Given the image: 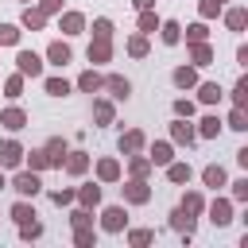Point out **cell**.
<instances>
[{"label":"cell","instance_id":"obj_52","mask_svg":"<svg viewBox=\"0 0 248 248\" xmlns=\"http://www.w3.org/2000/svg\"><path fill=\"white\" fill-rule=\"evenodd\" d=\"M39 12H43V16H54V12H62V0H39Z\"/></svg>","mask_w":248,"mask_h":248},{"label":"cell","instance_id":"obj_26","mask_svg":"<svg viewBox=\"0 0 248 248\" xmlns=\"http://www.w3.org/2000/svg\"><path fill=\"white\" fill-rule=\"evenodd\" d=\"M97 178H101V182H116V178H120V163H116V159H101V163H97Z\"/></svg>","mask_w":248,"mask_h":248},{"label":"cell","instance_id":"obj_7","mask_svg":"<svg viewBox=\"0 0 248 248\" xmlns=\"http://www.w3.org/2000/svg\"><path fill=\"white\" fill-rule=\"evenodd\" d=\"M19 163H23V147H19L16 140L0 143V167H8V170H12V167H19Z\"/></svg>","mask_w":248,"mask_h":248},{"label":"cell","instance_id":"obj_12","mask_svg":"<svg viewBox=\"0 0 248 248\" xmlns=\"http://www.w3.org/2000/svg\"><path fill=\"white\" fill-rule=\"evenodd\" d=\"M170 229H174V232H182V236L190 240V232H194V213H186V209L178 205V209L170 213Z\"/></svg>","mask_w":248,"mask_h":248},{"label":"cell","instance_id":"obj_46","mask_svg":"<svg viewBox=\"0 0 248 248\" xmlns=\"http://www.w3.org/2000/svg\"><path fill=\"white\" fill-rule=\"evenodd\" d=\"M205 35H209V31H205V23H190V27H186V43H202Z\"/></svg>","mask_w":248,"mask_h":248},{"label":"cell","instance_id":"obj_33","mask_svg":"<svg viewBox=\"0 0 248 248\" xmlns=\"http://www.w3.org/2000/svg\"><path fill=\"white\" fill-rule=\"evenodd\" d=\"M232 105H236V108H248V78H240V81L232 85Z\"/></svg>","mask_w":248,"mask_h":248},{"label":"cell","instance_id":"obj_32","mask_svg":"<svg viewBox=\"0 0 248 248\" xmlns=\"http://www.w3.org/2000/svg\"><path fill=\"white\" fill-rule=\"evenodd\" d=\"M182 209H186V213H194V217H198V213H202V209H205V198H202V194H198V190H190V194H186V198H182Z\"/></svg>","mask_w":248,"mask_h":248},{"label":"cell","instance_id":"obj_54","mask_svg":"<svg viewBox=\"0 0 248 248\" xmlns=\"http://www.w3.org/2000/svg\"><path fill=\"white\" fill-rule=\"evenodd\" d=\"M4 186H8V182H4V174H0V190H4Z\"/></svg>","mask_w":248,"mask_h":248},{"label":"cell","instance_id":"obj_20","mask_svg":"<svg viewBox=\"0 0 248 248\" xmlns=\"http://www.w3.org/2000/svg\"><path fill=\"white\" fill-rule=\"evenodd\" d=\"M147 159H151V167H167V163L174 159V147L159 140V143H151V155H147Z\"/></svg>","mask_w":248,"mask_h":248},{"label":"cell","instance_id":"obj_51","mask_svg":"<svg viewBox=\"0 0 248 248\" xmlns=\"http://www.w3.org/2000/svg\"><path fill=\"white\" fill-rule=\"evenodd\" d=\"M232 198L236 202H248V178H236L232 182Z\"/></svg>","mask_w":248,"mask_h":248},{"label":"cell","instance_id":"obj_17","mask_svg":"<svg viewBox=\"0 0 248 248\" xmlns=\"http://www.w3.org/2000/svg\"><path fill=\"white\" fill-rule=\"evenodd\" d=\"M74 198H78L85 209H97V205H101V186H97V182H85V186H81Z\"/></svg>","mask_w":248,"mask_h":248},{"label":"cell","instance_id":"obj_3","mask_svg":"<svg viewBox=\"0 0 248 248\" xmlns=\"http://www.w3.org/2000/svg\"><path fill=\"white\" fill-rule=\"evenodd\" d=\"M16 66H19V74H23V78H27V74H31V78H39V74H43V58H39L35 50H19V54H16Z\"/></svg>","mask_w":248,"mask_h":248},{"label":"cell","instance_id":"obj_48","mask_svg":"<svg viewBox=\"0 0 248 248\" xmlns=\"http://www.w3.org/2000/svg\"><path fill=\"white\" fill-rule=\"evenodd\" d=\"M174 116H186V120H190V116H194V101L178 97V101H174Z\"/></svg>","mask_w":248,"mask_h":248},{"label":"cell","instance_id":"obj_53","mask_svg":"<svg viewBox=\"0 0 248 248\" xmlns=\"http://www.w3.org/2000/svg\"><path fill=\"white\" fill-rule=\"evenodd\" d=\"M136 4V12H143V8H155V0H132Z\"/></svg>","mask_w":248,"mask_h":248},{"label":"cell","instance_id":"obj_41","mask_svg":"<svg viewBox=\"0 0 248 248\" xmlns=\"http://www.w3.org/2000/svg\"><path fill=\"white\" fill-rule=\"evenodd\" d=\"M19 236H23V240H39V236H43V225H39V221H23V225H19Z\"/></svg>","mask_w":248,"mask_h":248},{"label":"cell","instance_id":"obj_40","mask_svg":"<svg viewBox=\"0 0 248 248\" xmlns=\"http://www.w3.org/2000/svg\"><path fill=\"white\" fill-rule=\"evenodd\" d=\"M229 128H232V132H244V128H248V112H244V108H232V112H229Z\"/></svg>","mask_w":248,"mask_h":248},{"label":"cell","instance_id":"obj_6","mask_svg":"<svg viewBox=\"0 0 248 248\" xmlns=\"http://www.w3.org/2000/svg\"><path fill=\"white\" fill-rule=\"evenodd\" d=\"M143 147H147V136H143L140 128H132V132L120 136V155H136V151H143Z\"/></svg>","mask_w":248,"mask_h":248},{"label":"cell","instance_id":"obj_43","mask_svg":"<svg viewBox=\"0 0 248 248\" xmlns=\"http://www.w3.org/2000/svg\"><path fill=\"white\" fill-rule=\"evenodd\" d=\"M4 93H8V97H19V93H23V74H12V78L4 81Z\"/></svg>","mask_w":248,"mask_h":248},{"label":"cell","instance_id":"obj_38","mask_svg":"<svg viewBox=\"0 0 248 248\" xmlns=\"http://www.w3.org/2000/svg\"><path fill=\"white\" fill-rule=\"evenodd\" d=\"M31 217H35V209H31L27 202H16V205H12V221H16V225H23V221H31Z\"/></svg>","mask_w":248,"mask_h":248},{"label":"cell","instance_id":"obj_39","mask_svg":"<svg viewBox=\"0 0 248 248\" xmlns=\"http://www.w3.org/2000/svg\"><path fill=\"white\" fill-rule=\"evenodd\" d=\"M93 39H112V19H93Z\"/></svg>","mask_w":248,"mask_h":248},{"label":"cell","instance_id":"obj_42","mask_svg":"<svg viewBox=\"0 0 248 248\" xmlns=\"http://www.w3.org/2000/svg\"><path fill=\"white\" fill-rule=\"evenodd\" d=\"M128 240H132L136 248H143V244H151V240H155V232H151V229H132V232H128Z\"/></svg>","mask_w":248,"mask_h":248},{"label":"cell","instance_id":"obj_34","mask_svg":"<svg viewBox=\"0 0 248 248\" xmlns=\"http://www.w3.org/2000/svg\"><path fill=\"white\" fill-rule=\"evenodd\" d=\"M198 136L217 140V136H221V120H217V116H205V120H202V128H198Z\"/></svg>","mask_w":248,"mask_h":248},{"label":"cell","instance_id":"obj_35","mask_svg":"<svg viewBox=\"0 0 248 248\" xmlns=\"http://www.w3.org/2000/svg\"><path fill=\"white\" fill-rule=\"evenodd\" d=\"M19 43V27L16 23H0V46H16Z\"/></svg>","mask_w":248,"mask_h":248},{"label":"cell","instance_id":"obj_14","mask_svg":"<svg viewBox=\"0 0 248 248\" xmlns=\"http://www.w3.org/2000/svg\"><path fill=\"white\" fill-rule=\"evenodd\" d=\"M46 58H50L54 66H66V62L74 58V50H70V43H62V39H54V43L46 46Z\"/></svg>","mask_w":248,"mask_h":248},{"label":"cell","instance_id":"obj_18","mask_svg":"<svg viewBox=\"0 0 248 248\" xmlns=\"http://www.w3.org/2000/svg\"><path fill=\"white\" fill-rule=\"evenodd\" d=\"M112 58V39H93L89 43V62H108Z\"/></svg>","mask_w":248,"mask_h":248},{"label":"cell","instance_id":"obj_23","mask_svg":"<svg viewBox=\"0 0 248 248\" xmlns=\"http://www.w3.org/2000/svg\"><path fill=\"white\" fill-rule=\"evenodd\" d=\"M128 170H132V178H147L151 174V159L136 151V155H128Z\"/></svg>","mask_w":248,"mask_h":248},{"label":"cell","instance_id":"obj_19","mask_svg":"<svg viewBox=\"0 0 248 248\" xmlns=\"http://www.w3.org/2000/svg\"><path fill=\"white\" fill-rule=\"evenodd\" d=\"M221 97H225V93H221L217 81H198V101H202V105H217Z\"/></svg>","mask_w":248,"mask_h":248},{"label":"cell","instance_id":"obj_25","mask_svg":"<svg viewBox=\"0 0 248 248\" xmlns=\"http://www.w3.org/2000/svg\"><path fill=\"white\" fill-rule=\"evenodd\" d=\"M19 23H23L27 31H43V27H46V16H43L39 8H23V19H19Z\"/></svg>","mask_w":248,"mask_h":248},{"label":"cell","instance_id":"obj_50","mask_svg":"<svg viewBox=\"0 0 248 248\" xmlns=\"http://www.w3.org/2000/svg\"><path fill=\"white\" fill-rule=\"evenodd\" d=\"M74 194H78V190H50V202H54V205H70Z\"/></svg>","mask_w":248,"mask_h":248},{"label":"cell","instance_id":"obj_11","mask_svg":"<svg viewBox=\"0 0 248 248\" xmlns=\"http://www.w3.org/2000/svg\"><path fill=\"white\" fill-rule=\"evenodd\" d=\"M209 221H213V225H229V221H232V202H229V198H217V202L209 205Z\"/></svg>","mask_w":248,"mask_h":248},{"label":"cell","instance_id":"obj_4","mask_svg":"<svg viewBox=\"0 0 248 248\" xmlns=\"http://www.w3.org/2000/svg\"><path fill=\"white\" fill-rule=\"evenodd\" d=\"M101 89H108L116 101H128V93H132V81H128L124 74H108V78L101 81Z\"/></svg>","mask_w":248,"mask_h":248},{"label":"cell","instance_id":"obj_16","mask_svg":"<svg viewBox=\"0 0 248 248\" xmlns=\"http://www.w3.org/2000/svg\"><path fill=\"white\" fill-rule=\"evenodd\" d=\"M62 167H66L70 174H85V170H89V155H85V151H66Z\"/></svg>","mask_w":248,"mask_h":248},{"label":"cell","instance_id":"obj_36","mask_svg":"<svg viewBox=\"0 0 248 248\" xmlns=\"http://www.w3.org/2000/svg\"><path fill=\"white\" fill-rule=\"evenodd\" d=\"M128 54H132V58H143V54H147V35H132V39H128Z\"/></svg>","mask_w":248,"mask_h":248},{"label":"cell","instance_id":"obj_9","mask_svg":"<svg viewBox=\"0 0 248 248\" xmlns=\"http://www.w3.org/2000/svg\"><path fill=\"white\" fill-rule=\"evenodd\" d=\"M170 140H174V143H186V147H190V143L198 140V132H194V128L186 124V116H178V120L170 124Z\"/></svg>","mask_w":248,"mask_h":248},{"label":"cell","instance_id":"obj_13","mask_svg":"<svg viewBox=\"0 0 248 248\" xmlns=\"http://www.w3.org/2000/svg\"><path fill=\"white\" fill-rule=\"evenodd\" d=\"M58 27H62L66 35H81V31H85V16H81V12H62Z\"/></svg>","mask_w":248,"mask_h":248},{"label":"cell","instance_id":"obj_47","mask_svg":"<svg viewBox=\"0 0 248 248\" xmlns=\"http://www.w3.org/2000/svg\"><path fill=\"white\" fill-rule=\"evenodd\" d=\"M221 8H225L221 0H202V8H198V12H202V19H213V16L221 12Z\"/></svg>","mask_w":248,"mask_h":248},{"label":"cell","instance_id":"obj_31","mask_svg":"<svg viewBox=\"0 0 248 248\" xmlns=\"http://www.w3.org/2000/svg\"><path fill=\"white\" fill-rule=\"evenodd\" d=\"M112 116H116V108H112L108 101H97V105H93V120H97V124H112Z\"/></svg>","mask_w":248,"mask_h":248},{"label":"cell","instance_id":"obj_21","mask_svg":"<svg viewBox=\"0 0 248 248\" xmlns=\"http://www.w3.org/2000/svg\"><path fill=\"white\" fill-rule=\"evenodd\" d=\"M202 182L217 190V186H225V182H229V174H225V167H221V163H209V167L202 170Z\"/></svg>","mask_w":248,"mask_h":248},{"label":"cell","instance_id":"obj_22","mask_svg":"<svg viewBox=\"0 0 248 248\" xmlns=\"http://www.w3.org/2000/svg\"><path fill=\"white\" fill-rule=\"evenodd\" d=\"M190 62H194V66H209V62H213V50H209L205 39H202V43H190Z\"/></svg>","mask_w":248,"mask_h":248},{"label":"cell","instance_id":"obj_44","mask_svg":"<svg viewBox=\"0 0 248 248\" xmlns=\"http://www.w3.org/2000/svg\"><path fill=\"white\" fill-rule=\"evenodd\" d=\"M70 225H74V229H81V225H93V217H89V209H85V205H78V209L70 213Z\"/></svg>","mask_w":248,"mask_h":248},{"label":"cell","instance_id":"obj_1","mask_svg":"<svg viewBox=\"0 0 248 248\" xmlns=\"http://www.w3.org/2000/svg\"><path fill=\"white\" fill-rule=\"evenodd\" d=\"M12 190H16V194H23V198H35V194L43 190V182H39V170H19V174L12 178Z\"/></svg>","mask_w":248,"mask_h":248},{"label":"cell","instance_id":"obj_45","mask_svg":"<svg viewBox=\"0 0 248 248\" xmlns=\"http://www.w3.org/2000/svg\"><path fill=\"white\" fill-rule=\"evenodd\" d=\"M74 244H78V248H89V244H93V229H89V225L74 229Z\"/></svg>","mask_w":248,"mask_h":248},{"label":"cell","instance_id":"obj_2","mask_svg":"<svg viewBox=\"0 0 248 248\" xmlns=\"http://www.w3.org/2000/svg\"><path fill=\"white\" fill-rule=\"evenodd\" d=\"M128 225V213H124V205H108L105 213H101V229L105 232H120Z\"/></svg>","mask_w":248,"mask_h":248},{"label":"cell","instance_id":"obj_15","mask_svg":"<svg viewBox=\"0 0 248 248\" xmlns=\"http://www.w3.org/2000/svg\"><path fill=\"white\" fill-rule=\"evenodd\" d=\"M170 81H174L178 89H194V85H198V66H178V70L170 74Z\"/></svg>","mask_w":248,"mask_h":248},{"label":"cell","instance_id":"obj_49","mask_svg":"<svg viewBox=\"0 0 248 248\" xmlns=\"http://www.w3.org/2000/svg\"><path fill=\"white\" fill-rule=\"evenodd\" d=\"M27 163H31V170H46V167H50V163H46V155H43V147H39V151H31V155H27Z\"/></svg>","mask_w":248,"mask_h":248},{"label":"cell","instance_id":"obj_55","mask_svg":"<svg viewBox=\"0 0 248 248\" xmlns=\"http://www.w3.org/2000/svg\"><path fill=\"white\" fill-rule=\"evenodd\" d=\"M221 4H225V0H221Z\"/></svg>","mask_w":248,"mask_h":248},{"label":"cell","instance_id":"obj_8","mask_svg":"<svg viewBox=\"0 0 248 248\" xmlns=\"http://www.w3.org/2000/svg\"><path fill=\"white\" fill-rule=\"evenodd\" d=\"M0 124H4L8 132H19V128H27V112L12 105V108H4V112H0Z\"/></svg>","mask_w":248,"mask_h":248},{"label":"cell","instance_id":"obj_28","mask_svg":"<svg viewBox=\"0 0 248 248\" xmlns=\"http://www.w3.org/2000/svg\"><path fill=\"white\" fill-rule=\"evenodd\" d=\"M159 35H163V43H167V46H174V43L182 39V23L167 19V23H159Z\"/></svg>","mask_w":248,"mask_h":248},{"label":"cell","instance_id":"obj_29","mask_svg":"<svg viewBox=\"0 0 248 248\" xmlns=\"http://www.w3.org/2000/svg\"><path fill=\"white\" fill-rule=\"evenodd\" d=\"M101 81H105V78H101L97 70H85V74L78 78V89H81V93H97V89H101Z\"/></svg>","mask_w":248,"mask_h":248},{"label":"cell","instance_id":"obj_5","mask_svg":"<svg viewBox=\"0 0 248 248\" xmlns=\"http://www.w3.org/2000/svg\"><path fill=\"white\" fill-rule=\"evenodd\" d=\"M120 190H124V202H132V205H143V202L151 198V190H147L143 178H132V182H124Z\"/></svg>","mask_w":248,"mask_h":248},{"label":"cell","instance_id":"obj_27","mask_svg":"<svg viewBox=\"0 0 248 248\" xmlns=\"http://www.w3.org/2000/svg\"><path fill=\"white\" fill-rule=\"evenodd\" d=\"M244 23H248V12L244 8H229L225 12V27L229 31H244Z\"/></svg>","mask_w":248,"mask_h":248},{"label":"cell","instance_id":"obj_30","mask_svg":"<svg viewBox=\"0 0 248 248\" xmlns=\"http://www.w3.org/2000/svg\"><path fill=\"white\" fill-rule=\"evenodd\" d=\"M159 23H163V19H159V16L151 12V8H143V12H140V31H143V35H151V31H159Z\"/></svg>","mask_w":248,"mask_h":248},{"label":"cell","instance_id":"obj_24","mask_svg":"<svg viewBox=\"0 0 248 248\" xmlns=\"http://www.w3.org/2000/svg\"><path fill=\"white\" fill-rule=\"evenodd\" d=\"M190 174H194V170H190V163H174V159L167 163V178H170L174 186H182V182H190Z\"/></svg>","mask_w":248,"mask_h":248},{"label":"cell","instance_id":"obj_10","mask_svg":"<svg viewBox=\"0 0 248 248\" xmlns=\"http://www.w3.org/2000/svg\"><path fill=\"white\" fill-rule=\"evenodd\" d=\"M66 151H70V147H66V140H58V136H54V140H46V147H43V155H46V163H50V167H62Z\"/></svg>","mask_w":248,"mask_h":248},{"label":"cell","instance_id":"obj_37","mask_svg":"<svg viewBox=\"0 0 248 248\" xmlns=\"http://www.w3.org/2000/svg\"><path fill=\"white\" fill-rule=\"evenodd\" d=\"M46 93H50V97H66V93H70V81H66V78H46Z\"/></svg>","mask_w":248,"mask_h":248}]
</instances>
